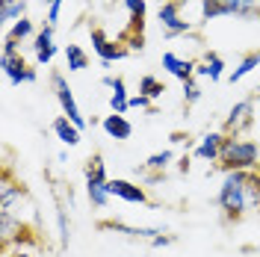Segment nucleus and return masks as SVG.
Wrapping results in <instances>:
<instances>
[{
  "label": "nucleus",
  "mask_w": 260,
  "mask_h": 257,
  "mask_svg": "<svg viewBox=\"0 0 260 257\" xmlns=\"http://www.w3.org/2000/svg\"><path fill=\"white\" fill-rule=\"evenodd\" d=\"M245 210H260V169L245 175Z\"/></svg>",
  "instance_id": "obj_19"
},
{
  "label": "nucleus",
  "mask_w": 260,
  "mask_h": 257,
  "mask_svg": "<svg viewBox=\"0 0 260 257\" xmlns=\"http://www.w3.org/2000/svg\"><path fill=\"white\" fill-rule=\"evenodd\" d=\"M251 124H254V98L248 95L240 104L231 107L225 124H222V133H228V136H243V133L251 130Z\"/></svg>",
  "instance_id": "obj_6"
},
{
  "label": "nucleus",
  "mask_w": 260,
  "mask_h": 257,
  "mask_svg": "<svg viewBox=\"0 0 260 257\" xmlns=\"http://www.w3.org/2000/svg\"><path fill=\"white\" fill-rule=\"evenodd\" d=\"M186 0H162L160 3V24H162V33L166 39H178V36H186L192 30V21H183L180 12H183Z\"/></svg>",
  "instance_id": "obj_5"
},
{
  "label": "nucleus",
  "mask_w": 260,
  "mask_h": 257,
  "mask_svg": "<svg viewBox=\"0 0 260 257\" xmlns=\"http://www.w3.org/2000/svg\"><path fill=\"white\" fill-rule=\"evenodd\" d=\"M3 74H6V80L12 83V86H21V83H36L39 80V74H36V68L24 62V56L18 53V42H12L9 36L3 39Z\"/></svg>",
  "instance_id": "obj_4"
},
{
  "label": "nucleus",
  "mask_w": 260,
  "mask_h": 257,
  "mask_svg": "<svg viewBox=\"0 0 260 257\" xmlns=\"http://www.w3.org/2000/svg\"><path fill=\"white\" fill-rule=\"evenodd\" d=\"M92 48H95L98 59H101L104 65H113L115 59H124V56L130 53L121 42H110L107 33L101 30V27H92Z\"/></svg>",
  "instance_id": "obj_8"
},
{
  "label": "nucleus",
  "mask_w": 260,
  "mask_h": 257,
  "mask_svg": "<svg viewBox=\"0 0 260 257\" xmlns=\"http://www.w3.org/2000/svg\"><path fill=\"white\" fill-rule=\"evenodd\" d=\"M121 3H124V9L130 12V27H127V33H142L145 12H148L145 0H121Z\"/></svg>",
  "instance_id": "obj_20"
},
{
  "label": "nucleus",
  "mask_w": 260,
  "mask_h": 257,
  "mask_svg": "<svg viewBox=\"0 0 260 257\" xmlns=\"http://www.w3.org/2000/svg\"><path fill=\"white\" fill-rule=\"evenodd\" d=\"M183 101H186V107H192V104H198L201 101V86H198V80H186L183 83Z\"/></svg>",
  "instance_id": "obj_27"
},
{
  "label": "nucleus",
  "mask_w": 260,
  "mask_h": 257,
  "mask_svg": "<svg viewBox=\"0 0 260 257\" xmlns=\"http://www.w3.org/2000/svg\"><path fill=\"white\" fill-rule=\"evenodd\" d=\"M6 36H9V39H12V42H27V39H36V33H32V21L30 18H21V21H15V24H12V30L6 33Z\"/></svg>",
  "instance_id": "obj_26"
},
{
  "label": "nucleus",
  "mask_w": 260,
  "mask_h": 257,
  "mask_svg": "<svg viewBox=\"0 0 260 257\" xmlns=\"http://www.w3.org/2000/svg\"><path fill=\"white\" fill-rule=\"evenodd\" d=\"M225 139H228V133H222V130H210L207 136H201V142L192 148V154L198 157V160L219 163V157H222V148H225Z\"/></svg>",
  "instance_id": "obj_9"
},
{
  "label": "nucleus",
  "mask_w": 260,
  "mask_h": 257,
  "mask_svg": "<svg viewBox=\"0 0 260 257\" xmlns=\"http://www.w3.org/2000/svg\"><path fill=\"white\" fill-rule=\"evenodd\" d=\"M101 231H118V234H127L133 240H157L162 231L160 228H133V225H124V222H113V219H104V222H98Z\"/></svg>",
  "instance_id": "obj_13"
},
{
  "label": "nucleus",
  "mask_w": 260,
  "mask_h": 257,
  "mask_svg": "<svg viewBox=\"0 0 260 257\" xmlns=\"http://www.w3.org/2000/svg\"><path fill=\"white\" fill-rule=\"evenodd\" d=\"M0 257H32L30 251H27V248H15V251H12V248H9V251H3V254Z\"/></svg>",
  "instance_id": "obj_30"
},
{
  "label": "nucleus",
  "mask_w": 260,
  "mask_h": 257,
  "mask_svg": "<svg viewBox=\"0 0 260 257\" xmlns=\"http://www.w3.org/2000/svg\"><path fill=\"white\" fill-rule=\"evenodd\" d=\"M257 157H260L257 142L240 139V136H228L222 157H219V166L225 172H251V169H257Z\"/></svg>",
  "instance_id": "obj_2"
},
{
  "label": "nucleus",
  "mask_w": 260,
  "mask_h": 257,
  "mask_svg": "<svg viewBox=\"0 0 260 257\" xmlns=\"http://www.w3.org/2000/svg\"><path fill=\"white\" fill-rule=\"evenodd\" d=\"M237 15V18H257L260 0H219V18Z\"/></svg>",
  "instance_id": "obj_14"
},
{
  "label": "nucleus",
  "mask_w": 260,
  "mask_h": 257,
  "mask_svg": "<svg viewBox=\"0 0 260 257\" xmlns=\"http://www.w3.org/2000/svg\"><path fill=\"white\" fill-rule=\"evenodd\" d=\"M245 175L248 172H228L222 186H219V210H222V219L228 225L231 222H240L245 213Z\"/></svg>",
  "instance_id": "obj_1"
},
{
  "label": "nucleus",
  "mask_w": 260,
  "mask_h": 257,
  "mask_svg": "<svg viewBox=\"0 0 260 257\" xmlns=\"http://www.w3.org/2000/svg\"><path fill=\"white\" fill-rule=\"evenodd\" d=\"M166 92V86H162L154 74H145L142 80H139V95H145V98H151V101H157V98Z\"/></svg>",
  "instance_id": "obj_25"
},
{
  "label": "nucleus",
  "mask_w": 260,
  "mask_h": 257,
  "mask_svg": "<svg viewBox=\"0 0 260 257\" xmlns=\"http://www.w3.org/2000/svg\"><path fill=\"white\" fill-rule=\"evenodd\" d=\"M32 50H36V62L39 65H50L53 56H56V45H53V27L45 24L42 30L36 33L32 39Z\"/></svg>",
  "instance_id": "obj_11"
},
{
  "label": "nucleus",
  "mask_w": 260,
  "mask_h": 257,
  "mask_svg": "<svg viewBox=\"0 0 260 257\" xmlns=\"http://www.w3.org/2000/svg\"><path fill=\"white\" fill-rule=\"evenodd\" d=\"M180 172H189V157H183V160H180V166H178Z\"/></svg>",
  "instance_id": "obj_31"
},
{
  "label": "nucleus",
  "mask_w": 260,
  "mask_h": 257,
  "mask_svg": "<svg viewBox=\"0 0 260 257\" xmlns=\"http://www.w3.org/2000/svg\"><path fill=\"white\" fill-rule=\"evenodd\" d=\"M86 195L92 201V207H107V201L113 198L110 195V177H107V163L101 154H92L86 160Z\"/></svg>",
  "instance_id": "obj_3"
},
{
  "label": "nucleus",
  "mask_w": 260,
  "mask_h": 257,
  "mask_svg": "<svg viewBox=\"0 0 260 257\" xmlns=\"http://www.w3.org/2000/svg\"><path fill=\"white\" fill-rule=\"evenodd\" d=\"M101 127H104V133H107L110 139H130V136H133V124L118 113L107 115V118L101 121Z\"/></svg>",
  "instance_id": "obj_18"
},
{
  "label": "nucleus",
  "mask_w": 260,
  "mask_h": 257,
  "mask_svg": "<svg viewBox=\"0 0 260 257\" xmlns=\"http://www.w3.org/2000/svg\"><path fill=\"white\" fill-rule=\"evenodd\" d=\"M65 65H68V71H83L89 65V53L80 45H65Z\"/></svg>",
  "instance_id": "obj_21"
},
{
  "label": "nucleus",
  "mask_w": 260,
  "mask_h": 257,
  "mask_svg": "<svg viewBox=\"0 0 260 257\" xmlns=\"http://www.w3.org/2000/svg\"><path fill=\"white\" fill-rule=\"evenodd\" d=\"M172 242H175V234H160L157 240H151V245L154 248H162V245H172Z\"/></svg>",
  "instance_id": "obj_29"
},
{
  "label": "nucleus",
  "mask_w": 260,
  "mask_h": 257,
  "mask_svg": "<svg viewBox=\"0 0 260 257\" xmlns=\"http://www.w3.org/2000/svg\"><path fill=\"white\" fill-rule=\"evenodd\" d=\"M53 133H56V139L62 145H68V148L80 145V139H83V130L77 127L68 115H56V118H53Z\"/></svg>",
  "instance_id": "obj_15"
},
{
  "label": "nucleus",
  "mask_w": 260,
  "mask_h": 257,
  "mask_svg": "<svg viewBox=\"0 0 260 257\" xmlns=\"http://www.w3.org/2000/svg\"><path fill=\"white\" fill-rule=\"evenodd\" d=\"M172 160H175V154H172V151H160V154H151L142 169L151 172V175H162V172L169 169V163H172Z\"/></svg>",
  "instance_id": "obj_23"
},
{
  "label": "nucleus",
  "mask_w": 260,
  "mask_h": 257,
  "mask_svg": "<svg viewBox=\"0 0 260 257\" xmlns=\"http://www.w3.org/2000/svg\"><path fill=\"white\" fill-rule=\"evenodd\" d=\"M9 3H15V0H0V6H9Z\"/></svg>",
  "instance_id": "obj_33"
},
{
  "label": "nucleus",
  "mask_w": 260,
  "mask_h": 257,
  "mask_svg": "<svg viewBox=\"0 0 260 257\" xmlns=\"http://www.w3.org/2000/svg\"><path fill=\"white\" fill-rule=\"evenodd\" d=\"M110 195L121 198V201H127V204H151V198H148L145 186H139V183H130V180H121V177L110 180Z\"/></svg>",
  "instance_id": "obj_10"
},
{
  "label": "nucleus",
  "mask_w": 260,
  "mask_h": 257,
  "mask_svg": "<svg viewBox=\"0 0 260 257\" xmlns=\"http://www.w3.org/2000/svg\"><path fill=\"white\" fill-rule=\"evenodd\" d=\"M50 86H53V95H56L59 107H62V115H68V118L83 130L86 127V118H83L80 107H77V101H74V92H71V86H68L62 71H53V74H50Z\"/></svg>",
  "instance_id": "obj_7"
},
{
  "label": "nucleus",
  "mask_w": 260,
  "mask_h": 257,
  "mask_svg": "<svg viewBox=\"0 0 260 257\" xmlns=\"http://www.w3.org/2000/svg\"><path fill=\"white\" fill-rule=\"evenodd\" d=\"M27 12V0H15V3H9V6H0V21L3 24H15V21H21V18Z\"/></svg>",
  "instance_id": "obj_24"
},
{
  "label": "nucleus",
  "mask_w": 260,
  "mask_h": 257,
  "mask_svg": "<svg viewBox=\"0 0 260 257\" xmlns=\"http://www.w3.org/2000/svg\"><path fill=\"white\" fill-rule=\"evenodd\" d=\"M251 98H260V83L254 86V89H251Z\"/></svg>",
  "instance_id": "obj_32"
},
{
  "label": "nucleus",
  "mask_w": 260,
  "mask_h": 257,
  "mask_svg": "<svg viewBox=\"0 0 260 257\" xmlns=\"http://www.w3.org/2000/svg\"><path fill=\"white\" fill-rule=\"evenodd\" d=\"M104 86L107 89H113V95H110V107H113V113L124 115L130 110V98H127V86L121 77H104Z\"/></svg>",
  "instance_id": "obj_16"
},
{
  "label": "nucleus",
  "mask_w": 260,
  "mask_h": 257,
  "mask_svg": "<svg viewBox=\"0 0 260 257\" xmlns=\"http://www.w3.org/2000/svg\"><path fill=\"white\" fill-rule=\"evenodd\" d=\"M130 110H148V113H154L157 107H154V101L145 95H133L130 98Z\"/></svg>",
  "instance_id": "obj_28"
},
{
  "label": "nucleus",
  "mask_w": 260,
  "mask_h": 257,
  "mask_svg": "<svg viewBox=\"0 0 260 257\" xmlns=\"http://www.w3.org/2000/svg\"><path fill=\"white\" fill-rule=\"evenodd\" d=\"M195 74H198V77H210V83L222 80V74H225V59H222L216 50H207L204 59L198 62V68H195Z\"/></svg>",
  "instance_id": "obj_17"
},
{
  "label": "nucleus",
  "mask_w": 260,
  "mask_h": 257,
  "mask_svg": "<svg viewBox=\"0 0 260 257\" xmlns=\"http://www.w3.org/2000/svg\"><path fill=\"white\" fill-rule=\"evenodd\" d=\"M162 68H166L172 77H178L180 83H186V80H192V77H195L198 62H195V59H180L178 53L166 50V53H162Z\"/></svg>",
  "instance_id": "obj_12"
},
{
  "label": "nucleus",
  "mask_w": 260,
  "mask_h": 257,
  "mask_svg": "<svg viewBox=\"0 0 260 257\" xmlns=\"http://www.w3.org/2000/svg\"><path fill=\"white\" fill-rule=\"evenodd\" d=\"M257 65H260V50H254V53H245L243 59H240V65L231 71V77H228V80H231V83H240L245 74H251Z\"/></svg>",
  "instance_id": "obj_22"
}]
</instances>
